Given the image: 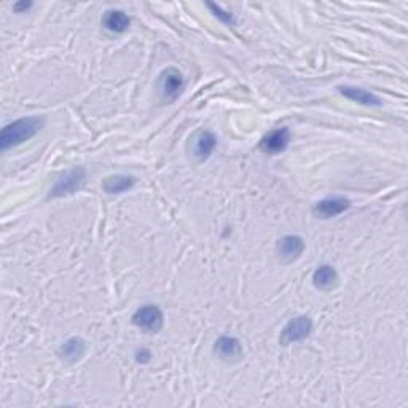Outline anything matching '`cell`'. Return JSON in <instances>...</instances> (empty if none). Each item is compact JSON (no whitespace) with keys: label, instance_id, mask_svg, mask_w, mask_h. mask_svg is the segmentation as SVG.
<instances>
[{"label":"cell","instance_id":"6","mask_svg":"<svg viewBox=\"0 0 408 408\" xmlns=\"http://www.w3.org/2000/svg\"><path fill=\"white\" fill-rule=\"evenodd\" d=\"M349 208H351V201L348 200V198L329 196L314 204V208H312V215H314L316 219L327 220V219H332V217L343 214L344 210H348Z\"/></svg>","mask_w":408,"mask_h":408},{"label":"cell","instance_id":"4","mask_svg":"<svg viewBox=\"0 0 408 408\" xmlns=\"http://www.w3.org/2000/svg\"><path fill=\"white\" fill-rule=\"evenodd\" d=\"M312 330V321L310 316H297L290 319L289 322L284 325L283 332H280L279 343L283 346H289L292 343H298L308 338Z\"/></svg>","mask_w":408,"mask_h":408},{"label":"cell","instance_id":"11","mask_svg":"<svg viewBox=\"0 0 408 408\" xmlns=\"http://www.w3.org/2000/svg\"><path fill=\"white\" fill-rule=\"evenodd\" d=\"M85 354H86V341L80 336L69 338V340L66 343H62L61 348L57 349V356L67 363H76L83 359V356Z\"/></svg>","mask_w":408,"mask_h":408},{"label":"cell","instance_id":"12","mask_svg":"<svg viewBox=\"0 0 408 408\" xmlns=\"http://www.w3.org/2000/svg\"><path fill=\"white\" fill-rule=\"evenodd\" d=\"M338 284V273L332 265H321L317 266L314 273H312V285L317 290L329 292L335 289Z\"/></svg>","mask_w":408,"mask_h":408},{"label":"cell","instance_id":"17","mask_svg":"<svg viewBox=\"0 0 408 408\" xmlns=\"http://www.w3.org/2000/svg\"><path fill=\"white\" fill-rule=\"evenodd\" d=\"M150 357H152V354H150L149 349H139L137 353H136V359H137V362H140V363L149 362Z\"/></svg>","mask_w":408,"mask_h":408},{"label":"cell","instance_id":"8","mask_svg":"<svg viewBox=\"0 0 408 408\" xmlns=\"http://www.w3.org/2000/svg\"><path fill=\"white\" fill-rule=\"evenodd\" d=\"M305 251V241L297 234H287L283 239H279L276 246V255L279 261L289 265L302 257Z\"/></svg>","mask_w":408,"mask_h":408},{"label":"cell","instance_id":"2","mask_svg":"<svg viewBox=\"0 0 408 408\" xmlns=\"http://www.w3.org/2000/svg\"><path fill=\"white\" fill-rule=\"evenodd\" d=\"M85 181H86V169L81 168V166H75V168L66 171L64 174L56 178L55 185L50 188L48 198L50 200H55V198L72 195L83 187Z\"/></svg>","mask_w":408,"mask_h":408},{"label":"cell","instance_id":"18","mask_svg":"<svg viewBox=\"0 0 408 408\" xmlns=\"http://www.w3.org/2000/svg\"><path fill=\"white\" fill-rule=\"evenodd\" d=\"M32 6V4L30 2H21V4H16V5H13V8H15V11H23V10H28V8H30Z\"/></svg>","mask_w":408,"mask_h":408},{"label":"cell","instance_id":"1","mask_svg":"<svg viewBox=\"0 0 408 408\" xmlns=\"http://www.w3.org/2000/svg\"><path fill=\"white\" fill-rule=\"evenodd\" d=\"M43 125L45 120L40 117H26L15 120L2 130V134H0V149L5 152L16 145H21L26 140L34 137L37 132H40Z\"/></svg>","mask_w":408,"mask_h":408},{"label":"cell","instance_id":"7","mask_svg":"<svg viewBox=\"0 0 408 408\" xmlns=\"http://www.w3.org/2000/svg\"><path fill=\"white\" fill-rule=\"evenodd\" d=\"M214 354L223 362L234 363L242 359L244 349H242V344L238 338L223 335L214 343Z\"/></svg>","mask_w":408,"mask_h":408},{"label":"cell","instance_id":"16","mask_svg":"<svg viewBox=\"0 0 408 408\" xmlns=\"http://www.w3.org/2000/svg\"><path fill=\"white\" fill-rule=\"evenodd\" d=\"M208 6L210 8V11L214 13V16L217 19H220L222 23H225V24H230V26H233L234 24V16L232 15V13H228L225 10H222L219 5H214V4H208Z\"/></svg>","mask_w":408,"mask_h":408},{"label":"cell","instance_id":"13","mask_svg":"<svg viewBox=\"0 0 408 408\" xmlns=\"http://www.w3.org/2000/svg\"><path fill=\"white\" fill-rule=\"evenodd\" d=\"M340 93L344 96V98H348L349 101L357 102V104H362V106H368V107H380L381 106V99L378 96L367 91V89L363 88H357V86H340Z\"/></svg>","mask_w":408,"mask_h":408},{"label":"cell","instance_id":"15","mask_svg":"<svg viewBox=\"0 0 408 408\" xmlns=\"http://www.w3.org/2000/svg\"><path fill=\"white\" fill-rule=\"evenodd\" d=\"M130 16L121 10H108L106 11L104 18H102V26H104L107 30L113 32V34H123V32H126L128 28H130Z\"/></svg>","mask_w":408,"mask_h":408},{"label":"cell","instance_id":"9","mask_svg":"<svg viewBox=\"0 0 408 408\" xmlns=\"http://www.w3.org/2000/svg\"><path fill=\"white\" fill-rule=\"evenodd\" d=\"M290 144V131L289 128H278L264 136L260 140V150L266 155H279Z\"/></svg>","mask_w":408,"mask_h":408},{"label":"cell","instance_id":"10","mask_svg":"<svg viewBox=\"0 0 408 408\" xmlns=\"http://www.w3.org/2000/svg\"><path fill=\"white\" fill-rule=\"evenodd\" d=\"M215 147H217L215 134L203 130L200 132H196V136L193 137V142H191V155H193L196 162L203 163L212 155Z\"/></svg>","mask_w":408,"mask_h":408},{"label":"cell","instance_id":"3","mask_svg":"<svg viewBox=\"0 0 408 408\" xmlns=\"http://www.w3.org/2000/svg\"><path fill=\"white\" fill-rule=\"evenodd\" d=\"M132 324L147 334H158L163 329L164 314L157 305H144L132 314Z\"/></svg>","mask_w":408,"mask_h":408},{"label":"cell","instance_id":"14","mask_svg":"<svg viewBox=\"0 0 408 408\" xmlns=\"http://www.w3.org/2000/svg\"><path fill=\"white\" fill-rule=\"evenodd\" d=\"M134 185H136V178L132 176L115 174L108 176L102 181V190H104L107 195H120L125 193L128 190H131Z\"/></svg>","mask_w":408,"mask_h":408},{"label":"cell","instance_id":"5","mask_svg":"<svg viewBox=\"0 0 408 408\" xmlns=\"http://www.w3.org/2000/svg\"><path fill=\"white\" fill-rule=\"evenodd\" d=\"M185 86V80L182 74L174 67L164 69L158 79V89L162 93V98L168 102L176 101L181 96Z\"/></svg>","mask_w":408,"mask_h":408}]
</instances>
